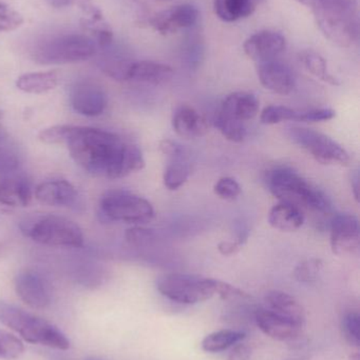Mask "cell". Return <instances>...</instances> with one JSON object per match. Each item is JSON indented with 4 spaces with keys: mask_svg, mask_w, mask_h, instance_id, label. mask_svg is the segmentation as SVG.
<instances>
[{
    "mask_svg": "<svg viewBox=\"0 0 360 360\" xmlns=\"http://www.w3.org/2000/svg\"><path fill=\"white\" fill-rule=\"evenodd\" d=\"M67 147L75 164L97 176L123 179L145 167L137 146L108 131L78 126Z\"/></svg>",
    "mask_w": 360,
    "mask_h": 360,
    "instance_id": "cell-1",
    "label": "cell"
},
{
    "mask_svg": "<svg viewBox=\"0 0 360 360\" xmlns=\"http://www.w3.org/2000/svg\"><path fill=\"white\" fill-rule=\"evenodd\" d=\"M312 11L323 35L342 48L359 38V0H295Z\"/></svg>",
    "mask_w": 360,
    "mask_h": 360,
    "instance_id": "cell-2",
    "label": "cell"
},
{
    "mask_svg": "<svg viewBox=\"0 0 360 360\" xmlns=\"http://www.w3.org/2000/svg\"><path fill=\"white\" fill-rule=\"evenodd\" d=\"M0 323L21 336L30 344L56 350H68L70 342L54 325L31 314L14 304L0 302Z\"/></svg>",
    "mask_w": 360,
    "mask_h": 360,
    "instance_id": "cell-3",
    "label": "cell"
},
{
    "mask_svg": "<svg viewBox=\"0 0 360 360\" xmlns=\"http://www.w3.org/2000/svg\"><path fill=\"white\" fill-rule=\"evenodd\" d=\"M270 192L280 201L304 205L321 213H329L332 205L323 191L289 168H277L268 175Z\"/></svg>",
    "mask_w": 360,
    "mask_h": 360,
    "instance_id": "cell-4",
    "label": "cell"
},
{
    "mask_svg": "<svg viewBox=\"0 0 360 360\" xmlns=\"http://www.w3.org/2000/svg\"><path fill=\"white\" fill-rule=\"evenodd\" d=\"M95 52L97 46L92 38L82 34H63L40 42L32 57L39 65H67L88 60Z\"/></svg>",
    "mask_w": 360,
    "mask_h": 360,
    "instance_id": "cell-5",
    "label": "cell"
},
{
    "mask_svg": "<svg viewBox=\"0 0 360 360\" xmlns=\"http://www.w3.org/2000/svg\"><path fill=\"white\" fill-rule=\"evenodd\" d=\"M25 236L40 245L80 248L84 245L82 229L72 220L55 215L27 218L20 224Z\"/></svg>",
    "mask_w": 360,
    "mask_h": 360,
    "instance_id": "cell-6",
    "label": "cell"
},
{
    "mask_svg": "<svg viewBox=\"0 0 360 360\" xmlns=\"http://www.w3.org/2000/svg\"><path fill=\"white\" fill-rule=\"evenodd\" d=\"M218 281L196 275H164L156 281V289L165 297L178 304H196L217 294Z\"/></svg>",
    "mask_w": 360,
    "mask_h": 360,
    "instance_id": "cell-7",
    "label": "cell"
},
{
    "mask_svg": "<svg viewBox=\"0 0 360 360\" xmlns=\"http://www.w3.org/2000/svg\"><path fill=\"white\" fill-rule=\"evenodd\" d=\"M101 214L111 221L143 224L151 221L154 210L147 199L124 190L109 191L101 199Z\"/></svg>",
    "mask_w": 360,
    "mask_h": 360,
    "instance_id": "cell-8",
    "label": "cell"
},
{
    "mask_svg": "<svg viewBox=\"0 0 360 360\" xmlns=\"http://www.w3.org/2000/svg\"><path fill=\"white\" fill-rule=\"evenodd\" d=\"M289 137L321 165L340 167L350 165L351 156L348 151L328 135L311 129L291 128Z\"/></svg>",
    "mask_w": 360,
    "mask_h": 360,
    "instance_id": "cell-9",
    "label": "cell"
},
{
    "mask_svg": "<svg viewBox=\"0 0 360 360\" xmlns=\"http://www.w3.org/2000/svg\"><path fill=\"white\" fill-rule=\"evenodd\" d=\"M330 243L334 254L352 255L360 248L359 218L352 214H338L330 226Z\"/></svg>",
    "mask_w": 360,
    "mask_h": 360,
    "instance_id": "cell-10",
    "label": "cell"
},
{
    "mask_svg": "<svg viewBox=\"0 0 360 360\" xmlns=\"http://www.w3.org/2000/svg\"><path fill=\"white\" fill-rule=\"evenodd\" d=\"M17 295L30 308L44 310L52 302L50 285L42 275L35 271L25 270L15 277Z\"/></svg>",
    "mask_w": 360,
    "mask_h": 360,
    "instance_id": "cell-11",
    "label": "cell"
},
{
    "mask_svg": "<svg viewBox=\"0 0 360 360\" xmlns=\"http://www.w3.org/2000/svg\"><path fill=\"white\" fill-rule=\"evenodd\" d=\"M70 101L76 113L95 117L104 113L108 105V97L103 86L92 80L76 82L70 93Z\"/></svg>",
    "mask_w": 360,
    "mask_h": 360,
    "instance_id": "cell-12",
    "label": "cell"
},
{
    "mask_svg": "<svg viewBox=\"0 0 360 360\" xmlns=\"http://www.w3.org/2000/svg\"><path fill=\"white\" fill-rule=\"evenodd\" d=\"M199 19V11L190 4H179L163 11L149 20L150 27L162 35H170L181 30L194 27Z\"/></svg>",
    "mask_w": 360,
    "mask_h": 360,
    "instance_id": "cell-13",
    "label": "cell"
},
{
    "mask_svg": "<svg viewBox=\"0 0 360 360\" xmlns=\"http://www.w3.org/2000/svg\"><path fill=\"white\" fill-rule=\"evenodd\" d=\"M287 39L280 32L264 30L257 32L245 40L243 44L245 54L256 63L273 60L285 52Z\"/></svg>",
    "mask_w": 360,
    "mask_h": 360,
    "instance_id": "cell-14",
    "label": "cell"
},
{
    "mask_svg": "<svg viewBox=\"0 0 360 360\" xmlns=\"http://www.w3.org/2000/svg\"><path fill=\"white\" fill-rule=\"evenodd\" d=\"M257 74L262 86L271 92L289 95L295 89L296 77L291 68L277 59L258 63Z\"/></svg>",
    "mask_w": 360,
    "mask_h": 360,
    "instance_id": "cell-15",
    "label": "cell"
},
{
    "mask_svg": "<svg viewBox=\"0 0 360 360\" xmlns=\"http://www.w3.org/2000/svg\"><path fill=\"white\" fill-rule=\"evenodd\" d=\"M258 328L268 338L279 342L296 340L302 334V326L278 316L266 308L255 311Z\"/></svg>",
    "mask_w": 360,
    "mask_h": 360,
    "instance_id": "cell-16",
    "label": "cell"
},
{
    "mask_svg": "<svg viewBox=\"0 0 360 360\" xmlns=\"http://www.w3.org/2000/svg\"><path fill=\"white\" fill-rule=\"evenodd\" d=\"M256 95L249 92H235L222 101L217 115L244 124L256 117L260 107Z\"/></svg>",
    "mask_w": 360,
    "mask_h": 360,
    "instance_id": "cell-17",
    "label": "cell"
},
{
    "mask_svg": "<svg viewBox=\"0 0 360 360\" xmlns=\"http://www.w3.org/2000/svg\"><path fill=\"white\" fill-rule=\"evenodd\" d=\"M35 196L39 202L51 207H70L77 200V192L67 180H50L36 188Z\"/></svg>",
    "mask_w": 360,
    "mask_h": 360,
    "instance_id": "cell-18",
    "label": "cell"
},
{
    "mask_svg": "<svg viewBox=\"0 0 360 360\" xmlns=\"http://www.w3.org/2000/svg\"><path fill=\"white\" fill-rule=\"evenodd\" d=\"M173 128L182 139H194L209 132V122L204 116L190 105L178 108L173 114Z\"/></svg>",
    "mask_w": 360,
    "mask_h": 360,
    "instance_id": "cell-19",
    "label": "cell"
},
{
    "mask_svg": "<svg viewBox=\"0 0 360 360\" xmlns=\"http://www.w3.org/2000/svg\"><path fill=\"white\" fill-rule=\"evenodd\" d=\"M264 302H266V309L274 314L293 321L297 325L304 326L306 321L304 307L290 294L274 290L266 293Z\"/></svg>",
    "mask_w": 360,
    "mask_h": 360,
    "instance_id": "cell-20",
    "label": "cell"
},
{
    "mask_svg": "<svg viewBox=\"0 0 360 360\" xmlns=\"http://www.w3.org/2000/svg\"><path fill=\"white\" fill-rule=\"evenodd\" d=\"M173 70L165 63L156 61H133L129 70L128 80L148 84H162L173 78Z\"/></svg>",
    "mask_w": 360,
    "mask_h": 360,
    "instance_id": "cell-21",
    "label": "cell"
},
{
    "mask_svg": "<svg viewBox=\"0 0 360 360\" xmlns=\"http://www.w3.org/2000/svg\"><path fill=\"white\" fill-rule=\"evenodd\" d=\"M268 224L281 232H294L304 226V215L297 205L280 201L271 209Z\"/></svg>",
    "mask_w": 360,
    "mask_h": 360,
    "instance_id": "cell-22",
    "label": "cell"
},
{
    "mask_svg": "<svg viewBox=\"0 0 360 360\" xmlns=\"http://www.w3.org/2000/svg\"><path fill=\"white\" fill-rule=\"evenodd\" d=\"M32 200V188L25 177H11L0 181V203L8 207H27Z\"/></svg>",
    "mask_w": 360,
    "mask_h": 360,
    "instance_id": "cell-23",
    "label": "cell"
},
{
    "mask_svg": "<svg viewBox=\"0 0 360 360\" xmlns=\"http://www.w3.org/2000/svg\"><path fill=\"white\" fill-rule=\"evenodd\" d=\"M59 80L61 77L57 71L34 72L21 75L17 79L16 86L29 94H42L54 90Z\"/></svg>",
    "mask_w": 360,
    "mask_h": 360,
    "instance_id": "cell-24",
    "label": "cell"
},
{
    "mask_svg": "<svg viewBox=\"0 0 360 360\" xmlns=\"http://www.w3.org/2000/svg\"><path fill=\"white\" fill-rule=\"evenodd\" d=\"M254 0H213V10L218 18L234 22L251 16L255 11Z\"/></svg>",
    "mask_w": 360,
    "mask_h": 360,
    "instance_id": "cell-25",
    "label": "cell"
},
{
    "mask_svg": "<svg viewBox=\"0 0 360 360\" xmlns=\"http://www.w3.org/2000/svg\"><path fill=\"white\" fill-rule=\"evenodd\" d=\"M111 46L103 49L106 53L99 58V67L109 77L118 80V82H127L129 70H130L133 60L123 56L120 53L116 52L112 49L110 50Z\"/></svg>",
    "mask_w": 360,
    "mask_h": 360,
    "instance_id": "cell-26",
    "label": "cell"
},
{
    "mask_svg": "<svg viewBox=\"0 0 360 360\" xmlns=\"http://www.w3.org/2000/svg\"><path fill=\"white\" fill-rule=\"evenodd\" d=\"M247 334L237 330H221V331L213 332L209 334L202 340L203 351L207 353H219L228 350L230 347L239 344L241 340H244Z\"/></svg>",
    "mask_w": 360,
    "mask_h": 360,
    "instance_id": "cell-27",
    "label": "cell"
},
{
    "mask_svg": "<svg viewBox=\"0 0 360 360\" xmlns=\"http://www.w3.org/2000/svg\"><path fill=\"white\" fill-rule=\"evenodd\" d=\"M190 174H192V164L188 160L187 156L173 158L165 169L163 180L168 190L175 191L184 186L190 179Z\"/></svg>",
    "mask_w": 360,
    "mask_h": 360,
    "instance_id": "cell-28",
    "label": "cell"
},
{
    "mask_svg": "<svg viewBox=\"0 0 360 360\" xmlns=\"http://www.w3.org/2000/svg\"><path fill=\"white\" fill-rule=\"evenodd\" d=\"M299 57L304 67L315 77L332 86H338L340 84V80L330 73L327 61L319 53L312 50L304 51L300 53Z\"/></svg>",
    "mask_w": 360,
    "mask_h": 360,
    "instance_id": "cell-29",
    "label": "cell"
},
{
    "mask_svg": "<svg viewBox=\"0 0 360 360\" xmlns=\"http://www.w3.org/2000/svg\"><path fill=\"white\" fill-rule=\"evenodd\" d=\"M76 128L77 126H69V124L50 127L40 131L38 139L46 145H63V143L67 145L68 141L75 132Z\"/></svg>",
    "mask_w": 360,
    "mask_h": 360,
    "instance_id": "cell-30",
    "label": "cell"
},
{
    "mask_svg": "<svg viewBox=\"0 0 360 360\" xmlns=\"http://www.w3.org/2000/svg\"><path fill=\"white\" fill-rule=\"evenodd\" d=\"M323 268V260L318 258H309L296 266L293 271V276L298 283H312L317 281Z\"/></svg>",
    "mask_w": 360,
    "mask_h": 360,
    "instance_id": "cell-31",
    "label": "cell"
},
{
    "mask_svg": "<svg viewBox=\"0 0 360 360\" xmlns=\"http://www.w3.org/2000/svg\"><path fill=\"white\" fill-rule=\"evenodd\" d=\"M25 352V345L16 336L0 330V360H15Z\"/></svg>",
    "mask_w": 360,
    "mask_h": 360,
    "instance_id": "cell-32",
    "label": "cell"
},
{
    "mask_svg": "<svg viewBox=\"0 0 360 360\" xmlns=\"http://www.w3.org/2000/svg\"><path fill=\"white\" fill-rule=\"evenodd\" d=\"M297 111L285 105H268L264 108L260 115V122L263 124H278L283 122H296Z\"/></svg>",
    "mask_w": 360,
    "mask_h": 360,
    "instance_id": "cell-33",
    "label": "cell"
},
{
    "mask_svg": "<svg viewBox=\"0 0 360 360\" xmlns=\"http://www.w3.org/2000/svg\"><path fill=\"white\" fill-rule=\"evenodd\" d=\"M125 238L127 243L135 248H149L156 245L160 240L159 235L150 229L142 228V226H133L125 233Z\"/></svg>",
    "mask_w": 360,
    "mask_h": 360,
    "instance_id": "cell-34",
    "label": "cell"
},
{
    "mask_svg": "<svg viewBox=\"0 0 360 360\" xmlns=\"http://www.w3.org/2000/svg\"><path fill=\"white\" fill-rule=\"evenodd\" d=\"M216 127L219 129L224 139L232 143H242L247 135V128L244 124L228 120L222 116H216Z\"/></svg>",
    "mask_w": 360,
    "mask_h": 360,
    "instance_id": "cell-35",
    "label": "cell"
},
{
    "mask_svg": "<svg viewBox=\"0 0 360 360\" xmlns=\"http://www.w3.org/2000/svg\"><path fill=\"white\" fill-rule=\"evenodd\" d=\"M182 54L188 67L197 69L201 65L204 55V46L200 37L196 35L190 36L184 42Z\"/></svg>",
    "mask_w": 360,
    "mask_h": 360,
    "instance_id": "cell-36",
    "label": "cell"
},
{
    "mask_svg": "<svg viewBox=\"0 0 360 360\" xmlns=\"http://www.w3.org/2000/svg\"><path fill=\"white\" fill-rule=\"evenodd\" d=\"M345 340L355 348L360 346V316L356 311H351L345 315L342 321Z\"/></svg>",
    "mask_w": 360,
    "mask_h": 360,
    "instance_id": "cell-37",
    "label": "cell"
},
{
    "mask_svg": "<svg viewBox=\"0 0 360 360\" xmlns=\"http://www.w3.org/2000/svg\"><path fill=\"white\" fill-rule=\"evenodd\" d=\"M216 195L224 200H235L241 194V186L236 179L232 177H222L213 186Z\"/></svg>",
    "mask_w": 360,
    "mask_h": 360,
    "instance_id": "cell-38",
    "label": "cell"
},
{
    "mask_svg": "<svg viewBox=\"0 0 360 360\" xmlns=\"http://www.w3.org/2000/svg\"><path fill=\"white\" fill-rule=\"evenodd\" d=\"M23 18L14 8L0 4V32H11L23 25Z\"/></svg>",
    "mask_w": 360,
    "mask_h": 360,
    "instance_id": "cell-39",
    "label": "cell"
},
{
    "mask_svg": "<svg viewBox=\"0 0 360 360\" xmlns=\"http://www.w3.org/2000/svg\"><path fill=\"white\" fill-rule=\"evenodd\" d=\"M336 112L329 108L313 109L309 111L298 112L296 122H328L335 117Z\"/></svg>",
    "mask_w": 360,
    "mask_h": 360,
    "instance_id": "cell-40",
    "label": "cell"
},
{
    "mask_svg": "<svg viewBox=\"0 0 360 360\" xmlns=\"http://www.w3.org/2000/svg\"><path fill=\"white\" fill-rule=\"evenodd\" d=\"M217 294L224 300H247V298H249V294L245 293L242 290L220 281H218L217 283Z\"/></svg>",
    "mask_w": 360,
    "mask_h": 360,
    "instance_id": "cell-41",
    "label": "cell"
},
{
    "mask_svg": "<svg viewBox=\"0 0 360 360\" xmlns=\"http://www.w3.org/2000/svg\"><path fill=\"white\" fill-rule=\"evenodd\" d=\"M159 149L170 160L187 156L183 146L180 145L177 141H171V139H163L160 143V146H159Z\"/></svg>",
    "mask_w": 360,
    "mask_h": 360,
    "instance_id": "cell-42",
    "label": "cell"
},
{
    "mask_svg": "<svg viewBox=\"0 0 360 360\" xmlns=\"http://www.w3.org/2000/svg\"><path fill=\"white\" fill-rule=\"evenodd\" d=\"M242 243L238 240L235 241H221L218 245V251L224 256L235 255L242 249Z\"/></svg>",
    "mask_w": 360,
    "mask_h": 360,
    "instance_id": "cell-43",
    "label": "cell"
},
{
    "mask_svg": "<svg viewBox=\"0 0 360 360\" xmlns=\"http://www.w3.org/2000/svg\"><path fill=\"white\" fill-rule=\"evenodd\" d=\"M251 347L247 346V345H238L232 349L230 354L228 355V360H249L252 356Z\"/></svg>",
    "mask_w": 360,
    "mask_h": 360,
    "instance_id": "cell-44",
    "label": "cell"
},
{
    "mask_svg": "<svg viewBox=\"0 0 360 360\" xmlns=\"http://www.w3.org/2000/svg\"><path fill=\"white\" fill-rule=\"evenodd\" d=\"M351 184H352V192L354 195L355 200L359 202L360 196V186H359V174L357 171H355L351 177Z\"/></svg>",
    "mask_w": 360,
    "mask_h": 360,
    "instance_id": "cell-45",
    "label": "cell"
},
{
    "mask_svg": "<svg viewBox=\"0 0 360 360\" xmlns=\"http://www.w3.org/2000/svg\"><path fill=\"white\" fill-rule=\"evenodd\" d=\"M72 0H50L51 4L56 8H63V6H67L70 4Z\"/></svg>",
    "mask_w": 360,
    "mask_h": 360,
    "instance_id": "cell-46",
    "label": "cell"
},
{
    "mask_svg": "<svg viewBox=\"0 0 360 360\" xmlns=\"http://www.w3.org/2000/svg\"><path fill=\"white\" fill-rule=\"evenodd\" d=\"M351 360H360L359 355V354L353 355V356L351 357Z\"/></svg>",
    "mask_w": 360,
    "mask_h": 360,
    "instance_id": "cell-47",
    "label": "cell"
},
{
    "mask_svg": "<svg viewBox=\"0 0 360 360\" xmlns=\"http://www.w3.org/2000/svg\"><path fill=\"white\" fill-rule=\"evenodd\" d=\"M162 1H165V0H162Z\"/></svg>",
    "mask_w": 360,
    "mask_h": 360,
    "instance_id": "cell-48",
    "label": "cell"
}]
</instances>
